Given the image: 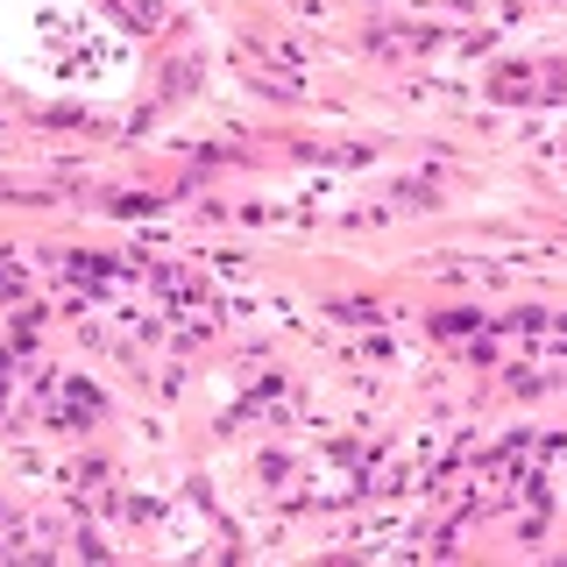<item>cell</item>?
Returning a JSON list of instances; mask_svg holds the SVG:
<instances>
[{"label":"cell","instance_id":"cell-1","mask_svg":"<svg viewBox=\"0 0 567 567\" xmlns=\"http://www.w3.org/2000/svg\"><path fill=\"white\" fill-rule=\"evenodd\" d=\"M0 64L71 106L121 100L135 85L128 35L93 0H0Z\"/></svg>","mask_w":567,"mask_h":567}]
</instances>
